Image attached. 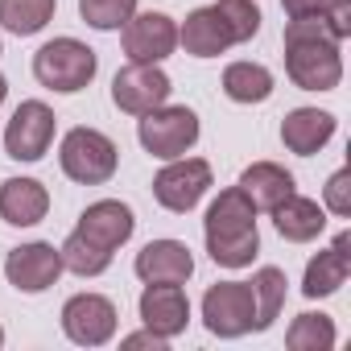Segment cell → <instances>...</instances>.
<instances>
[{
	"label": "cell",
	"instance_id": "7",
	"mask_svg": "<svg viewBox=\"0 0 351 351\" xmlns=\"http://www.w3.org/2000/svg\"><path fill=\"white\" fill-rule=\"evenodd\" d=\"M211 191V165L203 157H173L165 169H157L153 178V199L173 211V215H186L199 207V199Z\"/></svg>",
	"mask_w": 351,
	"mask_h": 351
},
{
	"label": "cell",
	"instance_id": "8",
	"mask_svg": "<svg viewBox=\"0 0 351 351\" xmlns=\"http://www.w3.org/2000/svg\"><path fill=\"white\" fill-rule=\"evenodd\" d=\"M169 91H173V83L161 71V62H128L112 79V104L128 116H145V112L169 104Z\"/></svg>",
	"mask_w": 351,
	"mask_h": 351
},
{
	"label": "cell",
	"instance_id": "14",
	"mask_svg": "<svg viewBox=\"0 0 351 351\" xmlns=\"http://www.w3.org/2000/svg\"><path fill=\"white\" fill-rule=\"evenodd\" d=\"M75 232L87 236L91 244L116 252L120 244L132 240V232H136V215H132V207L120 203V199H99V203H91V207L79 215V228H75Z\"/></svg>",
	"mask_w": 351,
	"mask_h": 351
},
{
	"label": "cell",
	"instance_id": "28",
	"mask_svg": "<svg viewBox=\"0 0 351 351\" xmlns=\"http://www.w3.org/2000/svg\"><path fill=\"white\" fill-rule=\"evenodd\" d=\"M215 13L223 17V25H228V34H232L236 46L252 42L261 34V9H256V0H219Z\"/></svg>",
	"mask_w": 351,
	"mask_h": 351
},
{
	"label": "cell",
	"instance_id": "26",
	"mask_svg": "<svg viewBox=\"0 0 351 351\" xmlns=\"http://www.w3.org/2000/svg\"><path fill=\"white\" fill-rule=\"evenodd\" d=\"M335 339H339L335 322H330L326 314H314V310H310V314H298L293 326L285 330L289 351H330Z\"/></svg>",
	"mask_w": 351,
	"mask_h": 351
},
{
	"label": "cell",
	"instance_id": "13",
	"mask_svg": "<svg viewBox=\"0 0 351 351\" xmlns=\"http://www.w3.org/2000/svg\"><path fill=\"white\" fill-rule=\"evenodd\" d=\"M136 310H141V322H145L153 335H161V339H178V335L186 330V322H191L186 289H182V285H169V281L145 285Z\"/></svg>",
	"mask_w": 351,
	"mask_h": 351
},
{
	"label": "cell",
	"instance_id": "6",
	"mask_svg": "<svg viewBox=\"0 0 351 351\" xmlns=\"http://www.w3.org/2000/svg\"><path fill=\"white\" fill-rule=\"evenodd\" d=\"M203 322L219 339H240L256 330V298L248 281H219L203 293Z\"/></svg>",
	"mask_w": 351,
	"mask_h": 351
},
{
	"label": "cell",
	"instance_id": "16",
	"mask_svg": "<svg viewBox=\"0 0 351 351\" xmlns=\"http://www.w3.org/2000/svg\"><path fill=\"white\" fill-rule=\"evenodd\" d=\"M50 211V191L38 178H9L0 182V219L13 228H34Z\"/></svg>",
	"mask_w": 351,
	"mask_h": 351
},
{
	"label": "cell",
	"instance_id": "12",
	"mask_svg": "<svg viewBox=\"0 0 351 351\" xmlns=\"http://www.w3.org/2000/svg\"><path fill=\"white\" fill-rule=\"evenodd\" d=\"M178 50V25L165 13H132L124 25V54L128 62H165Z\"/></svg>",
	"mask_w": 351,
	"mask_h": 351
},
{
	"label": "cell",
	"instance_id": "29",
	"mask_svg": "<svg viewBox=\"0 0 351 351\" xmlns=\"http://www.w3.org/2000/svg\"><path fill=\"white\" fill-rule=\"evenodd\" d=\"M322 207H326L330 215H339V219L351 215V169H335L330 178H326V186H322Z\"/></svg>",
	"mask_w": 351,
	"mask_h": 351
},
{
	"label": "cell",
	"instance_id": "32",
	"mask_svg": "<svg viewBox=\"0 0 351 351\" xmlns=\"http://www.w3.org/2000/svg\"><path fill=\"white\" fill-rule=\"evenodd\" d=\"M165 343H169V339L153 335L149 326H145V330H136V335H124V347H153V351H165Z\"/></svg>",
	"mask_w": 351,
	"mask_h": 351
},
{
	"label": "cell",
	"instance_id": "3",
	"mask_svg": "<svg viewBox=\"0 0 351 351\" xmlns=\"http://www.w3.org/2000/svg\"><path fill=\"white\" fill-rule=\"evenodd\" d=\"M58 161H62V173H66L71 182H79V186H104L116 173V165H120V149L99 128H71L62 136Z\"/></svg>",
	"mask_w": 351,
	"mask_h": 351
},
{
	"label": "cell",
	"instance_id": "1",
	"mask_svg": "<svg viewBox=\"0 0 351 351\" xmlns=\"http://www.w3.org/2000/svg\"><path fill=\"white\" fill-rule=\"evenodd\" d=\"M203 236H207V252H211L215 265H223V269L252 265V256L261 252V232H256V207H252V199L240 186L219 191V199L207 207Z\"/></svg>",
	"mask_w": 351,
	"mask_h": 351
},
{
	"label": "cell",
	"instance_id": "27",
	"mask_svg": "<svg viewBox=\"0 0 351 351\" xmlns=\"http://www.w3.org/2000/svg\"><path fill=\"white\" fill-rule=\"evenodd\" d=\"M136 13V0H79V17L91 25V29H124L128 17Z\"/></svg>",
	"mask_w": 351,
	"mask_h": 351
},
{
	"label": "cell",
	"instance_id": "23",
	"mask_svg": "<svg viewBox=\"0 0 351 351\" xmlns=\"http://www.w3.org/2000/svg\"><path fill=\"white\" fill-rule=\"evenodd\" d=\"M347 273H351V261L339 256L335 248H326V252H318V256L306 265L302 293H306V298H330V293H339V285L347 281Z\"/></svg>",
	"mask_w": 351,
	"mask_h": 351
},
{
	"label": "cell",
	"instance_id": "18",
	"mask_svg": "<svg viewBox=\"0 0 351 351\" xmlns=\"http://www.w3.org/2000/svg\"><path fill=\"white\" fill-rule=\"evenodd\" d=\"M236 186L252 199L256 211H273L281 199L293 195V173H289L285 165H277V161H252V165L240 173Z\"/></svg>",
	"mask_w": 351,
	"mask_h": 351
},
{
	"label": "cell",
	"instance_id": "25",
	"mask_svg": "<svg viewBox=\"0 0 351 351\" xmlns=\"http://www.w3.org/2000/svg\"><path fill=\"white\" fill-rule=\"evenodd\" d=\"M58 256H62V269L75 273V277H99V273H108V265H112V252L99 248V244H91V240L79 236V232H71V236L62 240Z\"/></svg>",
	"mask_w": 351,
	"mask_h": 351
},
{
	"label": "cell",
	"instance_id": "33",
	"mask_svg": "<svg viewBox=\"0 0 351 351\" xmlns=\"http://www.w3.org/2000/svg\"><path fill=\"white\" fill-rule=\"evenodd\" d=\"M5 95H9V79L0 75V104H5Z\"/></svg>",
	"mask_w": 351,
	"mask_h": 351
},
{
	"label": "cell",
	"instance_id": "34",
	"mask_svg": "<svg viewBox=\"0 0 351 351\" xmlns=\"http://www.w3.org/2000/svg\"><path fill=\"white\" fill-rule=\"evenodd\" d=\"M0 347H5V326H0Z\"/></svg>",
	"mask_w": 351,
	"mask_h": 351
},
{
	"label": "cell",
	"instance_id": "2",
	"mask_svg": "<svg viewBox=\"0 0 351 351\" xmlns=\"http://www.w3.org/2000/svg\"><path fill=\"white\" fill-rule=\"evenodd\" d=\"M99 71V58L91 46H83L79 38H54L34 54V79L58 95H75L83 91Z\"/></svg>",
	"mask_w": 351,
	"mask_h": 351
},
{
	"label": "cell",
	"instance_id": "24",
	"mask_svg": "<svg viewBox=\"0 0 351 351\" xmlns=\"http://www.w3.org/2000/svg\"><path fill=\"white\" fill-rule=\"evenodd\" d=\"M252 298H256V330H269L273 322H277V314H281V306H285V273L281 269H273V265H265V269H256L252 273Z\"/></svg>",
	"mask_w": 351,
	"mask_h": 351
},
{
	"label": "cell",
	"instance_id": "15",
	"mask_svg": "<svg viewBox=\"0 0 351 351\" xmlns=\"http://www.w3.org/2000/svg\"><path fill=\"white\" fill-rule=\"evenodd\" d=\"M132 269H136V277H141L145 285H153V281L186 285L191 273H195V256H191V248H186L182 240H149V244L136 252Z\"/></svg>",
	"mask_w": 351,
	"mask_h": 351
},
{
	"label": "cell",
	"instance_id": "17",
	"mask_svg": "<svg viewBox=\"0 0 351 351\" xmlns=\"http://www.w3.org/2000/svg\"><path fill=\"white\" fill-rule=\"evenodd\" d=\"M335 116L322 112V108H293L285 120H281V141L289 153L298 157H314L330 136H335Z\"/></svg>",
	"mask_w": 351,
	"mask_h": 351
},
{
	"label": "cell",
	"instance_id": "10",
	"mask_svg": "<svg viewBox=\"0 0 351 351\" xmlns=\"http://www.w3.org/2000/svg\"><path fill=\"white\" fill-rule=\"evenodd\" d=\"M116 322H120V314H116L112 298H104V293H75L62 306V330L79 347H104L116 335Z\"/></svg>",
	"mask_w": 351,
	"mask_h": 351
},
{
	"label": "cell",
	"instance_id": "22",
	"mask_svg": "<svg viewBox=\"0 0 351 351\" xmlns=\"http://www.w3.org/2000/svg\"><path fill=\"white\" fill-rule=\"evenodd\" d=\"M58 0H0V25L17 38H34L54 21Z\"/></svg>",
	"mask_w": 351,
	"mask_h": 351
},
{
	"label": "cell",
	"instance_id": "5",
	"mask_svg": "<svg viewBox=\"0 0 351 351\" xmlns=\"http://www.w3.org/2000/svg\"><path fill=\"white\" fill-rule=\"evenodd\" d=\"M285 75L302 91H335L343 79V54L330 38L285 42Z\"/></svg>",
	"mask_w": 351,
	"mask_h": 351
},
{
	"label": "cell",
	"instance_id": "21",
	"mask_svg": "<svg viewBox=\"0 0 351 351\" xmlns=\"http://www.w3.org/2000/svg\"><path fill=\"white\" fill-rule=\"evenodd\" d=\"M223 95L236 104H265L273 95V71L261 62H232L223 71Z\"/></svg>",
	"mask_w": 351,
	"mask_h": 351
},
{
	"label": "cell",
	"instance_id": "4",
	"mask_svg": "<svg viewBox=\"0 0 351 351\" xmlns=\"http://www.w3.org/2000/svg\"><path fill=\"white\" fill-rule=\"evenodd\" d=\"M136 120H141L136 124V136H141L145 153H153L161 161L182 157L199 141V116L186 104H161V108H153V112H145Z\"/></svg>",
	"mask_w": 351,
	"mask_h": 351
},
{
	"label": "cell",
	"instance_id": "30",
	"mask_svg": "<svg viewBox=\"0 0 351 351\" xmlns=\"http://www.w3.org/2000/svg\"><path fill=\"white\" fill-rule=\"evenodd\" d=\"M322 21H326V29L335 34V42L351 38V0H330V5L322 9Z\"/></svg>",
	"mask_w": 351,
	"mask_h": 351
},
{
	"label": "cell",
	"instance_id": "9",
	"mask_svg": "<svg viewBox=\"0 0 351 351\" xmlns=\"http://www.w3.org/2000/svg\"><path fill=\"white\" fill-rule=\"evenodd\" d=\"M54 132H58L54 108H46L42 99H25L5 128V153L13 161H42L54 145Z\"/></svg>",
	"mask_w": 351,
	"mask_h": 351
},
{
	"label": "cell",
	"instance_id": "20",
	"mask_svg": "<svg viewBox=\"0 0 351 351\" xmlns=\"http://www.w3.org/2000/svg\"><path fill=\"white\" fill-rule=\"evenodd\" d=\"M273 223H277V232H281L289 244H310V240L322 236V228H326V207H318L314 199H302V195L293 191L289 199H281V203L273 207Z\"/></svg>",
	"mask_w": 351,
	"mask_h": 351
},
{
	"label": "cell",
	"instance_id": "35",
	"mask_svg": "<svg viewBox=\"0 0 351 351\" xmlns=\"http://www.w3.org/2000/svg\"><path fill=\"white\" fill-rule=\"evenodd\" d=\"M0 54H5V46H0Z\"/></svg>",
	"mask_w": 351,
	"mask_h": 351
},
{
	"label": "cell",
	"instance_id": "19",
	"mask_svg": "<svg viewBox=\"0 0 351 351\" xmlns=\"http://www.w3.org/2000/svg\"><path fill=\"white\" fill-rule=\"evenodd\" d=\"M178 42H182V46H186V54H195V58H219L228 46H236V42H232V34H228V25H223V17L215 13V5L195 9V13L182 21Z\"/></svg>",
	"mask_w": 351,
	"mask_h": 351
},
{
	"label": "cell",
	"instance_id": "11",
	"mask_svg": "<svg viewBox=\"0 0 351 351\" xmlns=\"http://www.w3.org/2000/svg\"><path fill=\"white\" fill-rule=\"evenodd\" d=\"M62 273H66V269H62L58 248H54V244H42V240L21 244V248H13V252L5 256V277H9V285L21 289V293H46Z\"/></svg>",
	"mask_w": 351,
	"mask_h": 351
},
{
	"label": "cell",
	"instance_id": "31",
	"mask_svg": "<svg viewBox=\"0 0 351 351\" xmlns=\"http://www.w3.org/2000/svg\"><path fill=\"white\" fill-rule=\"evenodd\" d=\"M326 5H330V0H281V9L289 13V21H298V17H318Z\"/></svg>",
	"mask_w": 351,
	"mask_h": 351
}]
</instances>
